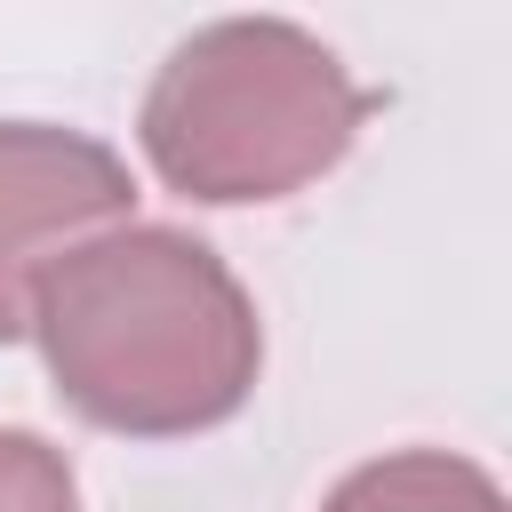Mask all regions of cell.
Listing matches in <instances>:
<instances>
[{
  "mask_svg": "<svg viewBox=\"0 0 512 512\" xmlns=\"http://www.w3.org/2000/svg\"><path fill=\"white\" fill-rule=\"evenodd\" d=\"M56 400L120 440H192L248 408L264 320L240 272L184 224H112L64 248L24 304Z\"/></svg>",
  "mask_w": 512,
  "mask_h": 512,
  "instance_id": "1",
  "label": "cell"
},
{
  "mask_svg": "<svg viewBox=\"0 0 512 512\" xmlns=\"http://www.w3.org/2000/svg\"><path fill=\"white\" fill-rule=\"evenodd\" d=\"M368 112L376 96L320 32L288 16H216L152 72L136 144L168 192L200 208H248L320 184Z\"/></svg>",
  "mask_w": 512,
  "mask_h": 512,
  "instance_id": "2",
  "label": "cell"
},
{
  "mask_svg": "<svg viewBox=\"0 0 512 512\" xmlns=\"http://www.w3.org/2000/svg\"><path fill=\"white\" fill-rule=\"evenodd\" d=\"M128 208L136 176L104 136L56 120H0V344L24 336L32 280L64 248L128 224Z\"/></svg>",
  "mask_w": 512,
  "mask_h": 512,
  "instance_id": "3",
  "label": "cell"
},
{
  "mask_svg": "<svg viewBox=\"0 0 512 512\" xmlns=\"http://www.w3.org/2000/svg\"><path fill=\"white\" fill-rule=\"evenodd\" d=\"M320 512H512L504 488L472 464V456H448V448H392V456H368L352 464Z\"/></svg>",
  "mask_w": 512,
  "mask_h": 512,
  "instance_id": "4",
  "label": "cell"
},
{
  "mask_svg": "<svg viewBox=\"0 0 512 512\" xmlns=\"http://www.w3.org/2000/svg\"><path fill=\"white\" fill-rule=\"evenodd\" d=\"M0 512H80L72 456L24 424H0Z\"/></svg>",
  "mask_w": 512,
  "mask_h": 512,
  "instance_id": "5",
  "label": "cell"
}]
</instances>
